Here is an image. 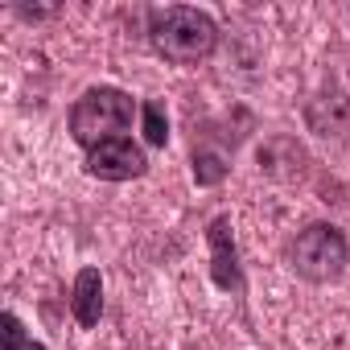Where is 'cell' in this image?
Returning a JSON list of instances; mask_svg holds the SVG:
<instances>
[{
  "instance_id": "cell-6",
  "label": "cell",
  "mask_w": 350,
  "mask_h": 350,
  "mask_svg": "<svg viewBox=\"0 0 350 350\" xmlns=\"http://www.w3.org/2000/svg\"><path fill=\"white\" fill-rule=\"evenodd\" d=\"M70 309H75V321L83 329L99 325V313H103V280L95 268H83L75 276V288H70Z\"/></svg>"
},
{
  "instance_id": "cell-1",
  "label": "cell",
  "mask_w": 350,
  "mask_h": 350,
  "mask_svg": "<svg viewBox=\"0 0 350 350\" xmlns=\"http://www.w3.org/2000/svg\"><path fill=\"white\" fill-rule=\"evenodd\" d=\"M148 38H152V50L165 62H173V66H194V62H202V58L215 54L219 25L206 13H198V9L173 5V9H157L152 13Z\"/></svg>"
},
{
  "instance_id": "cell-4",
  "label": "cell",
  "mask_w": 350,
  "mask_h": 350,
  "mask_svg": "<svg viewBox=\"0 0 350 350\" xmlns=\"http://www.w3.org/2000/svg\"><path fill=\"white\" fill-rule=\"evenodd\" d=\"M144 169H148V161H144V152L128 136L107 140V144L87 152V173L99 178V182H132V178H140Z\"/></svg>"
},
{
  "instance_id": "cell-3",
  "label": "cell",
  "mask_w": 350,
  "mask_h": 350,
  "mask_svg": "<svg viewBox=\"0 0 350 350\" xmlns=\"http://www.w3.org/2000/svg\"><path fill=\"white\" fill-rule=\"evenodd\" d=\"M346 260H350V247H346V235L329 223H313L297 235L293 243V268L305 276V280H338L346 272Z\"/></svg>"
},
{
  "instance_id": "cell-9",
  "label": "cell",
  "mask_w": 350,
  "mask_h": 350,
  "mask_svg": "<svg viewBox=\"0 0 350 350\" xmlns=\"http://www.w3.org/2000/svg\"><path fill=\"white\" fill-rule=\"evenodd\" d=\"M0 325H5V350H46V346H38L25 334V325H21L17 313H5V317H0Z\"/></svg>"
},
{
  "instance_id": "cell-7",
  "label": "cell",
  "mask_w": 350,
  "mask_h": 350,
  "mask_svg": "<svg viewBox=\"0 0 350 350\" xmlns=\"http://www.w3.org/2000/svg\"><path fill=\"white\" fill-rule=\"evenodd\" d=\"M140 124H144V140L157 144V148H165V140H169V120H165V107H161L157 99H148V103L140 107Z\"/></svg>"
},
{
  "instance_id": "cell-5",
  "label": "cell",
  "mask_w": 350,
  "mask_h": 350,
  "mask_svg": "<svg viewBox=\"0 0 350 350\" xmlns=\"http://www.w3.org/2000/svg\"><path fill=\"white\" fill-rule=\"evenodd\" d=\"M211 272H215V284L219 288H239V256H235V235H231V219H215L211 231Z\"/></svg>"
},
{
  "instance_id": "cell-8",
  "label": "cell",
  "mask_w": 350,
  "mask_h": 350,
  "mask_svg": "<svg viewBox=\"0 0 350 350\" xmlns=\"http://www.w3.org/2000/svg\"><path fill=\"white\" fill-rule=\"evenodd\" d=\"M223 178H227V165H223L219 152H198L194 157V182L198 186H219Z\"/></svg>"
},
{
  "instance_id": "cell-2",
  "label": "cell",
  "mask_w": 350,
  "mask_h": 350,
  "mask_svg": "<svg viewBox=\"0 0 350 350\" xmlns=\"http://www.w3.org/2000/svg\"><path fill=\"white\" fill-rule=\"evenodd\" d=\"M132 116H136L132 95H124L120 87H91L70 111V136L91 152V148L132 132Z\"/></svg>"
}]
</instances>
